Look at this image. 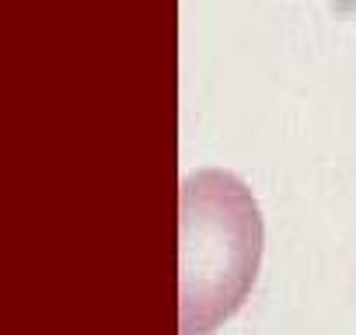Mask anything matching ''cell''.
Wrapping results in <instances>:
<instances>
[{"instance_id": "obj_1", "label": "cell", "mask_w": 356, "mask_h": 335, "mask_svg": "<svg viewBox=\"0 0 356 335\" xmlns=\"http://www.w3.org/2000/svg\"><path fill=\"white\" fill-rule=\"evenodd\" d=\"M266 227L252 189L217 168L178 189V332H217L252 293Z\"/></svg>"}]
</instances>
